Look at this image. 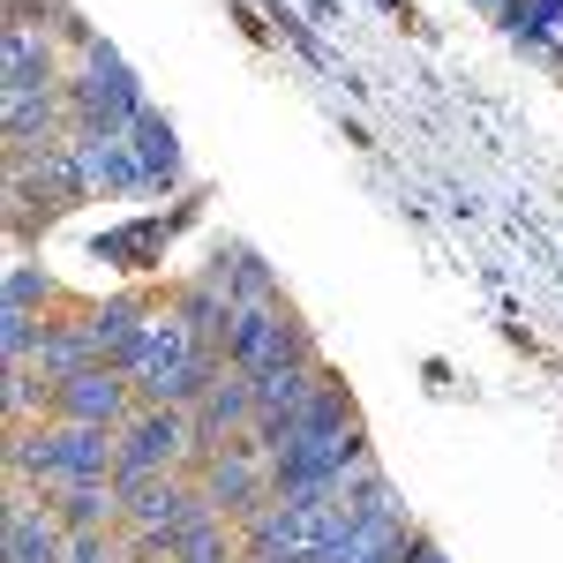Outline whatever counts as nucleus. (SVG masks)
<instances>
[{
    "mask_svg": "<svg viewBox=\"0 0 563 563\" xmlns=\"http://www.w3.org/2000/svg\"><path fill=\"white\" fill-rule=\"evenodd\" d=\"M121 466V443L106 429H76V421H31V429H15L8 443V474L15 488H76V481H113Z\"/></svg>",
    "mask_w": 563,
    "mask_h": 563,
    "instance_id": "1",
    "label": "nucleus"
},
{
    "mask_svg": "<svg viewBox=\"0 0 563 563\" xmlns=\"http://www.w3.org/2000/svg\"><path fill=\"white\" fill-rule=\"evenodd\" d=\"M113 443H121L113 488H135V481H158V474H188L196 466V413H180V406H135V421Z\"/></svg>",
    "mask_w": 563,
    "mask_h": 563,
    "instance_id": "2",
    "label": "nucleus"
},
{
    "mask_svg": "<svg viewBox=\"0 0 563 563\" xmlns=\"http://www.w3.org/2000/svg\"><path fill=\"white\" fill-rule=\"evenodd\" d=\"M68 113H76V135H129L151 106H143V90H135L129 60L106 53V45H90L84 76L68 84Z\"/></svg>",
    "mask_w": 563,
    "mask_h": 563,
    "instance_id": "3",
    "label": "nucleus"
},
{
    "mask_svg": "<svg viewBox=\"0 0 563 563\" xmlns=\"http://www.w3.org/2000/svg\"><path fill=\"white\" fill-rule=\"evenodd\" d=\"M135 376H121V368H84V376H68V384H53V398H45V421H76V429H106L121 435L135 421Z\"/></svg>",
    "mask_w": 563,
    "mask_h": 563,
    "instance_id": "4",
    "label": "nucleus"
},
{
    "mask_svg": "<svg viewBox=\"0 0 563 563\" xmlns=\"http://www.w3.org/2000/svg\"><path fill=\"white\" fill-rule=\"evenodd\" d=\"M8 563H68V526L53 519V504L23 496L8 504Z\"/></svg>",
    "mask_w": 563,
    "mask_h": 563,
    "instance_id": "5",
    "label": "nucleus"
},
{
    "mask_svg": "<svg viewBox=\"0 0 563 563\" xmlns=\"http://www.w3.org/2000/svg\"><path fill=\"white\" fill-rule=\"evenodd\" d=\"M84 331H90V346H98V368L135 376V353H143L151 316H143L135 301H98V308H84Z\"/></svg>",
    "mask_w": 563,
    "mask_h": 563,
    "instance_id": "6",
    "label": "nucleus"
},
{
    "mask_svg": "<svg viewBox=\"0 0 563 563\" xmlns=\"http://www.w3.org/2000/svg\"><path fill=\"white\" fill-rule=\"evenodd\" d=\"M76 166H84V188H113V196H129V188H151L143 166H135V143L129 135H76Z\"/></svg>",
    "mask_w": 563,
    "mask_h": 563,
    "instance_id": "7",
    "label": "nucleus"
},
{
    "mask_svg": "<svg viewBox=\"0 0 563 563\" xmlns=\"http://www.w3.org/2000/svg\"><path fill=\"white\" fill-rule=\"evenodd\" d=\"M45 504H53V519L68 526V541H76V533H121V488H113V481H76V488H53Z\"/></svg>",
    "mask_w": 563,
    "mask_h": 563,
    "instance_id": "8",
    "label": "nucleus"
},
{
    "mask_svg": "<svg viewBox=\"0 0 563 563\" xmlns=\"http://www.w3.org/2000/svg\"><path fill=\"white\" fill-rule=\"evenodd\" d=\"M31 368H38L45 384H68V376L98 368V346H90L84 316H76V323H53V316H45V331H38V353H31Z\"/></svg>",
    "mask_w": 563,
    "mask_h": 563,
    "instance_id": "9",
    "label": "nucleus"
},
{
    "mask_svg": "<svg viewBox=\"0 0 563 563\" xmlns=\"http://www.w3.org/2000/svg\"><path fill=\"white\" fill-rule=\"evenodd\" d=\"M60 60H53V31L45 23H8V90H53Z\"/></svg>",
    "mask_w": 563,
    "mask_h": 563,
    "instance_id": "10",
    "label": "nucleus"
},
{
    "mask_svg": "<svg viewBox=\"0 0 563 563\" xmlns=\"http://www.w3.org/2000/svg\"><path fill=\"white\" fill-rule=\"evenodd\" d=\"M211 278L225 286V301H233V308H278V278L263 271L256 249H233V256H218Z\"/></svg>",
    "mask_w": 563,
    "mask_h": 563,
    "instance_id": "11",
    "label": "nucleus"
},
{
    "mask_svg": "<svg viewBox=\"0 0 563 563\" xmlns=\"http://www.w3.org/2000/svg\"><path fill=\"white\" fill-rule=\"evenodd\" d=\"M129 143H135V166H143V180H151V188L180 174V135H174V121H166V113H143V121L129 129Z\"/></svg>",
    "mask_w": 563,
    "mask_h": 563,
    "instance_id": "12",
    "label": "nucleus"
},
{
    "mask_svg": "<svg viewBox=\"0 0 563 563\" xmlns=\"http://www.w3.org/2000/svg\"><path fill=\"white\" fill-rule=\"evenodd\" d=\"M8 308H23V316H53V308H60L53 271H38V263H8Z\"/></svg>",
    "mask_w": 563,
    "mask_h": 563,
    "instance_id": "13",
    "label": "nucleus"
},
{
    "mask_svg": "<svg viewBox=\"0 0 563 563\" xmlns=\"http://www.w3.org/2000/svg\"><path fill=\"white\" fill-rule=\"evenodd\" d=\"M474 8H496V15H504V8H511V0H474Z\"/></svg>",
    "mask_w": 563,
    "mask_h": 563,
    "instance_id": "14",
    "label": "nucleus"
}]
</instances>
